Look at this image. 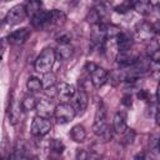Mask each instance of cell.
Wrapping results in <instances>:
<instances>
[{"instance_id":"cell-1","label":"cell","mask_w":160,"mask_h":160,"mask_svg":"<svg viewBox=\"0 0 160 160\" xmlns=\"http://www.w3.org/2000/svg\"><path fill=\"white\" fill-rule=\"evenodd\" d=\"M55 59H56V52L54 49L51 48L44 49L35 60V70L42 74L50 72V70L54 66Z\"/></svg>"},{"instance_id":"cell-2","label":"cell","mask_w":160,"mask_h":160,"mask_svg":"<svg viewBox=\"0 0 160 160\" xmlns=\"http://www.w3.org/2000/svg\"><path fill=\"white\" fill-rule=\"evenodd\" d=\"M92 130L99 136H105V138L111 136V134H109V128L106 125V111L101 102H100V106H98L96 112H95Z\"/></svg>"},{"instance_id":"cell-3","label":"cell","mask_w":160,"mask_h":160,"mask_svg":"<svg viewBox=\"0 0 160 160\" xmlns=\"http://www.w3.org/2000/svg\"><path fill=\"white\" fill-rule=\"evenodd\" d=\"M76 112L74 110V108L68 104V102H62L58 106H55V110H54V116L56 119V121L59 124H68L74 118H75Z\"/></svg>"},{"instance_id":"cell-4","label":"cell","mask_w":160,"mask_h":160,"mask_svg":"<svg viewBox=\"0 0 160 160\" xmlns=\"http://www.w3.org/2000/svg\"><path fill=\"white\" fill-rule=\"evenodd\" d=\"M51 129V124L49 119L41 118V116H35L31 124V134L34 136H45Z\"/></svg>"},{"instance_id":"cell-5","label":"cell","mask_w":160,"mask_h":160,"mask_svg":"<svg viewBox=\"0 0 160 160\" xmlns=\"http://www.w3.org/2000/svg\"><path fill=\"white\" fill-rule=\"evenodd\" d=\"M26 16L28 15H26V11H25L24 5H15L14 8H11L8 11V14L5 16V20L10 25H16V24L24 21Z\"/></svg>"},{"instance_id":"cell-6","label":"cell","mask_w":160,"mask_h":160,"mask_svg":"<svg viewBox=\"0 0 160 160\" xmlns=\"http://www.w3.org/2000/svg\"><path fill=\"white\" fill-rule=\"evenodd\" d=\"M29 36H30V30L28 28H21V29H18V30L12 31L8 36L6 41L11 45H21L28 40Z\"/></svg>"},{"instance_id":"cell-7","label":"cell","mask_w":160,"mask_h":160,"mask_svg":"<svg viewBox=\"0 0 160 160\" xmlns=\"http://www.w3.org/2000/svg\"><path fill=\"white\" fill-rule=\"evenodd\" d=\"M88 104H89V98H88V94L85 90H79L78 92H75L74 95V102H72V108L75 110V112H84L88 108Z\"/></svg>"},{"instance_id":"cell-8","label":"cell","mask_w":160,"mask_h":160,"mask_svg":"<svg viewBox=\"0 0 160 160\" xmlns=\"http://www.w3.org/2000/svg\"><path fill=\"white\" fill-rule=\"evenodd\" d=\"M90 74H91V82L95 88H101L108 80V71L104 68L95 66Z\"/></svg>"},{"instance_id":"cell-9","label":"cell","mask_w":160,"mask_h":160,"mask_svg":"<svg viewBox=\"0 0 160 160\" xmlns=\"http://www.w3.org/2000/svg\"><path fill=\"white\" fill-rule=\"evenodd\" d=\"M38 109V116H41V118H45V119H49V116L51 114H54V105H52V101L51 99H42L40 100L38 104H36V108Z\"/></svg>"},{"instance_id":"cell-10","label":"cell","mask_w":160,"mask_h":160,"mask_svg":"<svg viewBox=\"0 0 160 160\" xmlns=\"http://www.w3.org/2000/svg\"><path fill=\"white\" fill-rule=\"evenodd\" d=\"M76 90H75V86L71 85V84H68V82H61L59 85V89H58V95L59 98L62 100V101H68L70 99L74 98Z\"/></svg>"},{"instance_id":"cell-11","label":"cell","mask_w":160,"mask_h":160,"mask_svg":"<svg viewBox=\"0 0 160 160\" xmlns=\"http://www.w3.org/2000/svg\"><path fill=\"white\" fill-rule=\"evenodd\" d=\"M118 48H119V51L120 52H125V51H129L130 48L132 46V38L126 34V32H120L118 36Z\"/></svg>"},{"instance_id":"cell-12","label":"cell","mask_w":160,"mask_h":160,"mask_svg":"<svg viewBox=\"0 0 160 160\" xmlns=\"http://www.w3.org/2000/svg\"><path fill=\"white\" fill-rule=\"evenodd\" d=\"M48 21H49V11L45 10H40L39 12H36L32 18H31V24L35 28H46L48 26Z\"/></svg>"},{"instance_id":"cell-13","label":"cell","mask_w":160,"mask_h":160,"mask_svg":"<svg viewBox=\"0 0 160 160\" xmlns=\"http://www.w3.org/2000/svg\"><path fill=\"white\" fill-rule=\"evenodd\" d=\"M65 21V14L58 9L49 11V21L48 26H59Z\"/></svg>"},{"instance_id":"cell-14","label":"cell","mask_w":160,"mask_h":160,"mask_svg":"<svg viewBox=\"0 0 160 160\" xmlns=\"http://www.w3.org/2000/svg\"><path fill=\"white\" fill-rule=\"evenodd\" d=\"M10 160H30V158L26 154V148L21 141H18V144L15 145Z\"/></svg>"},{"instance_id":"cell-15","label":"cell","mask_w":160,"mask_h":160,"mask_svg":"<svg viewBox=\"0 0 160 160\" xmlns=\"http://www.w3.org/2000/svg\"><path fill=\"white\" fill-rule=\"evenodd\" d=\"M116 61L120 66H132L135 65V62L138 61V58L132 54H129L128 51L125 52H120L118 56H116Z\"/></svg>"},{"instance_id":"cell-16","label":"cell","mask_w":160,"mask_h":160,"mask_svg":"<svg viewBox=\"0 0 160 160\" xmlns=\"http://www.w3.org/2000/svg\"><path fill=\"white\" fill-rule=\"evenodd\" d=\"M65 146L62 144L61 140L59 139H51L50 142H49V150H50V155L51 156H55L56 159L60 158V155L62 154Z\"/></svg>"},{"instance_id":"cell-17","label":"cell","mask_w":160,"mask_h":160,"mask_svg":"<svg viewBox=\"0 0 160 160\" xmlns=\"http://www.w3.org/2000/svg\"><path fill=\"white\" fill-rule=\"evenodd\" d=\"M136 34H138V36L141 38V39H151V38L154 36L155 31H154L152 25H150V24H148V22H142V24L139 25V28H138V30H136Z\"/></svg>"},{"instance_id":"cell-18","label":"cell","mask_w":160,"mask_h":160,"mask_svg":"<svg viewBox=\"0 0 160 160\" xmlns=\"http://www.w3.org/2000/svg\"><path fill=\"white\" fill-rule=\"evenodd\" d=\"M19 118H20V105L11 98V101L9 105V119L11 124L15 125L19 121Z\"/></svg>"},{"instance_id":"cell-19","label":"cell","mask_w":160,"mask_h":160,"mask_svg":"<svg viewBox=\"0 0 160 160\" xmlns=\"http://www.w3.org/2000/svg\"><path fill=\"white\" fill-rule=\"evenodd\" d=\"M70 136L74 141L76 142H82L86 138V131H85V128L82 125H75L72 126L71 131H70Z\"/></svg>"},{"instance_id":"cell-20","label":"cell","mask_w":160,"mask_h":160,"mask_svg":"<svg viewBox=\"0 0 160 160\" xmlns=\"http://www.w3.org/2000/svg\"><path fill=\"white\" fill-rule=\"evenodd\" d=\"M132 9L136 10L140 14H149L152 9V4L150 1H146V0H140V1H134L132 2Z\"/></svg>"},{"instance_id":"cell-21","label":"cell","mask_w":160,"mask_h":160,"mask_svg":"<svg viewBox=\"0 0 160 160\" xmlns=\"http://www.w3.org/2000/svg\"><path fill=\"white\" fill-rule=\"evenodd\" d=\"M126 129H128V126H126L125 118L122 116V114L118 112V114L114 116V130H115V132L122 134Z\"/></svg>"},{"instance_id":"cell-22","label":"cell","mask_w":160,"mask_h":160,"mask_svg":"<svg viewBox=\"0 0 160 160\" xmlns=\"http://www.w3.org/2000/svg\"><path fill=\"white\" fill-rule=\"evenodd\" d=\"M26 88L30 92H39L41 89H42V85H41V80L36 76H30L26 81Z\"/></svg>"},{"instance_id":"cell-23","label":"cell","mask_w":160,"mask_h":160,"mask_svg":"<svg viewBox=\"0 0 160 160\" xmlns=\"http://www.w3.org/2000/svg\"><path fill=\"white\" fill-rule=\"evenodd\" d=\"M24 8H25V11H26V15L32 18L36 12H39V11L41 10V2L32 0V1L26 2V4L24 5Z\"/></svg>"},{"instance_id":"cell-24","label":"cell","mask_w":160,"mask_h":160,"mask_svg":"<svg viewBox=\"0 0 160 160\" xmlns=\"http://www.w3.org/2000/svg\"><path fill=\"white\" fill-rule=\"evenodd\" d=\"M36 104H38V101L32 95H26L21 100V109L24 111H30L36 108Z\"/></svg>"},{"instance_id":"cell-25","label":"cell","mask_w":160,"mask_h":160,"mask_svg":"<svg viewBox=\"0 0 160 160\" xmlns=\"http://www.w3.org/2000/svg\"><path fill=\"white\" fill-rule=\"evenodd\" d=\"M72 52H74V50H72V48L70 46V44H69V45H60L59 51H58L60 59H62V60L69 59V58L72 55Z\"/></svg>"},{"instance_id":"cell-26","label":"cell","mask_w":160,"mask_h":160,"mask_svg":"<svg viewBox=\"0 0 160 160\" xmlns=\"http://www.w3.org/2000/svg\"><path fill=\"white\" fill-rule=\"evenodd\" d=\"M41 85L42 88L48 89V88H51L55 85V75L52 72H46L44 74V78L41 79Z\"/></svg>"},{"instance_id":"cell-27","label":"cell","mask_w":160,"mask_h":160,"mask_svg":"<svg viewBox=\"0 0 160 160\" xmlns=\"http://www.w3.org/2000/svg\"><path fill=\"white\" fill-rule=\"evenodd\" d=\"M122 134H124V138H122L124 144H131L134 138H135V131L132 129H126Z\"/></svg>"},{"instance_id":"cell-28","label":"cell","mask_w":160,"mask_h":160,"mask_svg":"<svg viewBox=\"0 0 160 160\" xmlns=\"http://www.w3.org/2000/svg\"><path fill=\"white\" fill-rule=\"evenodd\" d=\"M131 8H132V2L125 1V2L120 4L119 6H116V8H115V11H116V12H120V14H125V12H128Z\"/></svg>"},{"instance_id":"cell-29","label":"cell","mask_w":160,"mask_h":160,"mask_svg":"<svg viewBox=\"0 0 160 160\" xmlns=\"http://www.w3.org/2000/svg\"><path fill=\"white\" fill-rule=\"evenodd\" d=\"M70 40H71V36L66 32H62L60 34L58 38H56V41L60 44V45H69L70 44Z\"/></svg>"},{"instance_id":"cell-30","label":"cell","mask_w":160,"mask_h":160,"mask_svg":"<svg viewBox=\"0 0 160 160\" xmlns=\"http://www.w3.org/2000/svg\"><path fill=\"white\" fill-rule=\"evenodd\" d=\"M75 160H89V152L85 149H78L75 154Z\"/></svg>"},{"instance_id":"cell-31","label":"cell","mask_w":160,"mask_h":160,"mask_svg":"<svg viewBox=\"0 0 160 160\" xmlns=\"http://www.w3.org/2000/svg\"><path fill=\"white\" fill-rule=\"evenodd\" d=\"M121 102H122V105H125V106H131V104H132V100H131V95L130 94H125L124 96H122V99H121Z\"/></svg>"},{"instance_id":"cell-32","label":"cell","mask_w":160,"mask_h":160,"mask_svg":"<svg viewBox=\"0 0 160 160\" xmlns=\"http://www.w3.org/2000/svg\"><path fill=\"white\" fill-rule=\"evenodd\" d=\"M45 92H46V95L49 96V99H52V98L58 94V90L55 89V86H51V88H48V89L45 90Z\"/></svg>"},{"instance_id":"cell-33","label":"cell","mask_w":160,"mask_h":160,"mask_svg":"<svg viewBox=\"0 0 160 160\" xmlns=\"http://www.w3.org/2000/svg\"><path fill=\"white\" fill-rule=\"evenodd\" d=\"M150 149H151V151H154V152L158 151V139H156V138H154V139L150 140Z\"/></svg>"},{"instance_id":"cell-34","label":"cell","mask_w":160,"mask_h":160,"mask_svg":"<svg viewBox=\"0 0 160 160\" xmlns=\"http://www.w3.org/2000/svg\"><path fill=\"white\" fill-rule=\"evenodd\" d=\"M5 49H6V40H5V39H1V40H0V60H1L2 55H4Z\"/></svg>"},{"instance_id":"cell-35","label":"cell","mask_w":160,"mask_h":160,"mask_svg":"<svg viewBox=\"0 0 160 160\" xmlns=\"http://www.w3.org/2000/svg\"><path fill=\"white\" fill-rule=\"evenodd\" d=\"M138 98H139V99H141V100H146V99H148V91L141 90V91L138 94Z\"/></svg>"},{"instance_id":"cell-36","label":"cell","mask_w":160,"mask_h":160,"mask_svg":"<svg viewBox=\"0 0 160 160\" xmlns=\"http://www.w3.org/2000/svg\"><path fill=\"white\" fill-rule=\"evenodd\" d=\"M134 160H146V159H145V154H144V152L138 154V155L134 158Z\"/></svg>"}]
</instances>
